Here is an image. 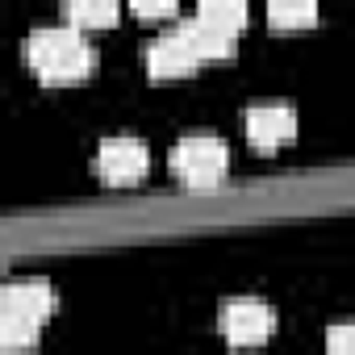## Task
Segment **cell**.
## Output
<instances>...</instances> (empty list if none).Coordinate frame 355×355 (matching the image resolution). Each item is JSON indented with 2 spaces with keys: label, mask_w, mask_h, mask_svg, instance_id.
Instances as JSON below:
<instances>
[{
  "label": "cell",
  "mask_w": 355,
  "mask_h": 355,
  "mask_svg": "<svg viewBox=\"0 0 355 355\" xmlns=\"http://www.w3.org/2000/svg\"><path fill=\"white\" fill-rule=\"evenodd\" d=\"M26 63L51 84H67L92 71V46L80 26H51L26 38Z\"/></svg>",
  "instance_id": "obj_1"
},
{
  "label": "cell",
  "mask_w": 355,
  "mask_h": 355,
  "mask_svg": "<svg viewBox=\"0 0 355 355\" xmlns=\"http://www.w3.org/2000/svg\"><path fill=\"white\" fill-rule=\"evenodd\" d=\"M230 167V150L218 134H189L171 150V171L189 189H214Z\"/></svg>",
  "instance_id": "obj_2"
},
{
  "label": "cell",
  "mask_w": 355,
  "mask_h": 355,
  "mask_svg": "<svg viewBox=\"0 0 355 355\" xmlns=\"http://www.w3.org/2000/svg\"><path fill=\"white\" fill-rule=\"evenodd\" d=\"M150 163V150L142 138H130V134H117V138H105L96 146V159H92V171L109 184H125V180H138Z\"/></svg>",
  "instance_id": "obj_3"
},
{
  "label": "cell",
  "mask_w": 355,
  "mask_h": 355,
  "mask_svg": "<svg viewBox=\"0 0 355 355\" xmlns=\"http://www.w3.org/2000/svg\"><path fill=\"white\" fill-rule=\"evenodd\" d=\"M272 330H276L272 305L251 301V297H239V301L222 305V334H226L230 347H255V343L272 338Z\"/></svg>",
  "instance_id": "obj_4"
},
{
  "label": "cell",
  "mask_w": 355,
  "mask_h": 355,
  "mask_svg": "<svg viewBox=\"0 0 355 355\" xmlns=\"http://www.w3.org/2000/svg\"><path fill=\"white\" fill-rule=\"evenodd\" d=\"M197 63H201V55L193 51V42H189L180 30L159 34V38L146 46V71H150L155 80H175V76H189Z\"/></svg>",
  "instance_id": "obj_5"
},
{
  "label": "cell",
  "mask_w": 355,
  "mask_h": 355,
  "mask_svg": "<svg viewBox=\"0 0 355 355\" xmlns=\"http://www.w3.org/2000/svg\"><path fill=\"white\" fill-rule=\"evenodd\" d=\"M297 134V113L288 105H251L247 109V138L259 150H276Z\"/></svg>",
  "instance_id": "obj_6"
},
{
  "label": "cell",
  "mask_w": 355,
  "mask_h": 355,
  "mask_svg": "<svg viewBox=\"0 0 355 355\" xmlns=\"http://www.w3.org/2000/svg\"><path fill=\"white\" fill-rule=\"evenodd\" d=\"M0 313H9V318H30V322H46V318L55 313V288H51L46 280H13V284H5Z\"/></svg>",
  "instance_id": "obj_7"
},
{
  "label": "cell",
  "mask_w": 355,
  "mask_h": 355,
  "mask_svg": "<svg viewBox=\"0 0 355 355\" xmlns=\"http://www.w3.org/2000/svg\"><path fill=\"white\" fill-rule=\"evenodd\" d=\"M117 13H121L117 0H63L67 26H80V30H109Z\"/></svg>",
  "instance_id": "obj_8"
},
{
  "label": "cell",
  "mask_w": 355,
  "mask_h": 355,
  "mask_svg": "<svg viewBox=\"0 0 355 355\" xmlns=\"http://www.w3.org/2000/svg\"><path fill=\"white\" fill-rule=\"evenodd\" d=\"M247 13H251L247 0H201V5H197V17H201L205 26H214V30L230 34V38H239V34H243Z\"/></svg>",
  "instance_id": "obj_9"
},
{
  "label": "cell",
  "mask_w": 355,
  "mask_h": 355,
  "mask_svg": "<svg viewBox=\"0 0 355 355\" xmlns=\"http://www.w3.org/2000/svg\"><path fill=\"white\" fill-rule=\"evenodd\" d=\"M180 34L193 42V51H197L201 59H226V55H230V46H234V38H230V34H222V30L205 26L201 17L184 21V26H180Z\"/></svg>",
  "instance_id": "obj_10"
},
{
  "label": "cell",
  "mask_w": 355,
  "mask_h": 355,
  "mask_svg": "<svg viewBox=\"0 0 355 355\" xmlns=\"http://www.w3.org/2000/svg\"><path fill=\"white\" fill-rule=\"evenodd\" d=\"M268 21L276 30H305L318 21V0H268Z\"/></svg>",
  "instance_id": "obj_11"
},
{
  "label": "cell",
  "mask_w": 355,
  "mask_h": 355,
  "mask_svg": "<svg viewBox=\"0 0 355 355\" xmlns=\"http://www.w3.org/2000/svg\"><path fill=\"white\" fill-rule=\"evenodd\" d=\"M38 326H42V322L0 313V347H5V351H26V347H34V343H38Z\"/></svg>",
  "instance_id": "obj_12"
},
{
  "label": "cell",
  "mask_w": 355,
  "mask_h": 355,
  "mask_svg": "<svg viewBox=\"0 0 355 355\" xmlns=\"http://www.w3.org/2000/svg\"><path fill=\"white\" fill-rule=\"evenodd\" d=\"M326 347L338 351V355H355V322H343L326 334Z\"/></svg>",
  "instance_id": "obj_13"
},
{
  "label": "cell",
  "mask_w": 355,
  "mask_h": 355,
  "mask_svg": "<svg viewBox=\"0 0 355 355\" xmlns=\"http://www.w3.org/2000/svg\"><path fill=\"white\" fill-rule=\"evenodd\" d=\"M130 5L138 17H167V13H175L180 0H130Z\"/></svg>",
  "instance_id": "obj_14"
}]
</instances>
